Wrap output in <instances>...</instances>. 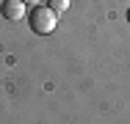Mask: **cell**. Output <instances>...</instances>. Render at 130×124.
Instances as JSON below:
<instances>
[{"instance_id":"cell-2","label":"cell","mask_w":130,"mask_h":124,"mask_svg":"<svg viewBox=\"0 0 130 124\" xmlns=\"http://www.w3.org/2000/svg\"><path fill=\"white\" fill-rule=\"evenodd\" d=\"M0 14H3V19H8V22H20V19L25 17V3H22V0H3Z\"/></svg>"},{"instance_id":"cell-3","label":"cell","mask_w":130,"mask_h":124,"mask_svg":"<svg viewBox=\"0 0 130 124\" xmlns=\"http://www.w3.org/2000/svg\"><path fill=\"white\" fill-rule=\"evenodd\" d=\"M47 6H50L55 14H64V11L69 8V0H47Z\"/></svg>"},{"instance_id":"cell-5","label":"cell","mask_w":130,"mask_h":124,"mask_svg":"<svg viewBox=\"0 0 130 124\" xmlns=\"http://www.w3.org/2000/svg\"><path fill=\"white\" fill-rule=\"evenodd\" d=\"M127 19H130V11H127Z\"/></svg>"},{"instance_id":"cell-1","label":"cell","mask_w":130,"mask_h":124,"mask_svg":"<svg viewBox=\"0 0 130 124\" xmlns=\"http://www.w3.org/2000/svg\"><path fill=\"white\" fill-rule=\"evenodd\" d=\"M28 22H30V30L39 33V36H47L55 30L58 25V14L53 11L50 6H33L30 14H28Z\"/></svg>"},{"instance_id":"cell-4","label":"cell","mask_w":130,"mask_h":124,"mask_svg":"<svg viewBox=\"0 0 130 124\" xmlns=\"http://www.w3.org/2000/svg\"><path fill=\"white\" fill-rule=\"evenodd\" d=\"M25 6H42V0H22Z\"/></svg>"}]
</instances>
